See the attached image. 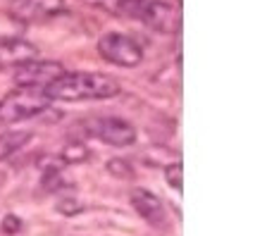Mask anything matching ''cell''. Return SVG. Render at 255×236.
Listing matches in <instances>:
<instances>
[{"instance_id":"cell-2","label":"cell","mask_w":255,"mask_h":236,"mask_svg":"<svg viewBox=\"0 0 255 236\" xmlns=\"http://www.w3.org/2000/svg\"><path fill=\"white\" fill-rule=\"evenodd\" d=\"M53 101L45 96L41 89H19L10 91L2 101H0V124L2 126H12V124L33 119L38 115H43L50 110Z\"/></svg>"},{"instance_id":"cell-3","label":"cell","mask_w":255,"mask_h":236,"mask_svg":"<svg viewBox=\"0 0 255 236\" xmlns=\"http://www.w3.org/2000/svg\"><path fill=\"white\" fill-rule=\"evenodd\" d=\"M115 10L124 17H131V19L148 24L155 31H165V34L174 31L179 22L174 7L162 2V0H117Z\"/></svg>"},{"instance_id":"cell-13","label":"cell","mask_w":255,"mask_h":236,"mask_svg":"<svg viewBox=\"0 0 255 236\" xmlns=\"http://www.w3.org/2000/svg\"><path fill=\"white\" fill-rule=\"evenodd\" d=\"M2 229H5L7 234H14V232H19V229H22V222H19V217H14V215H7V217L2 220Z\"/></svg>"},{"instance_id":"cell-5","label":"cell","mask_w":255,"mask_h":236,"mask_svg":"<svg viewBox=\"0 0 255 236\" xmlns=\"http://www.w3.org/2000/svg\"><path fill=\"white\" fill-rule=\"evenodd\" d=\"M86 131L91 136H96L98 141L115 148L133 146V141H136L133 124L122 119V117H93L86 122Z\"/></svg>"},{"instance_id":"cell-10","label":"cell","mask_w":255,"mask_h":236,"mask_svg":"<svg viewBox=\"0 0 255 236\" xmlns=\"http://www.w3.org/2000/svg\"><path fill=\"white\" fill-rule=\"evenodd\" d=\"M31 141V131L24 129H7L0 134V162L10 160L12 155H17L26 143Z\"/></svg>"},{"instance_id":"cell-8","label":"cell","mask_w":255,"mask_h":236,"mask_svg":"<svg viewBox=\"0 0 255 236\" xmlns=\"http://www.w3.org/2000/svg\"><path fill=\"white\" fill-rule=\"evenodd\" d=\"M131 205H133V210L138 213V217H143L150 227H165L167 225L165 203L160 201L155 193L148 191V189H133Z\"/></svg>"},{"instance_id":"cell-4","label":"cell","mask_w":255,"mask_h":236,"mask_svg":"<svg viewBox=\"0 0 255 236\" xmlns=\"http://www.w3.org/2000/svg\"><path fill=\"white\" fill-rule=\"evenodd\" d=\"M98 55L117 67H136L143 60V45L129 34L110 31V34L100 36Z\"/></svg>"},{"instance_id":"cell-9","label":"cell","mask_w":255,"mask_h":236,"mask_svg":"<svg viewBox=\"0 0 255 236\" xmlns=\"http://www.w3.org/2000/svg\"><path fill=\"white\" fill-rule=\"evenodd\" d=\"M36 55H38V48L29 43L26 38H17V36L0 38V69L19 67L29 60H36Z\"/></svg>"},{"instance_id":"cell-11","label":"cell","mask_w":255,"mask_h":236,"mask_svg":"<svg viewBox=\"0 0 255 236\" xmlns=\"http://www.w3.org/2000/svg\"><path fill=\"white\" fill-rule=\"evenodd\" d=\"M181 172H184V169H181V162H169L165 167V181L179 193H181V177H184Z\"/></svg>"},{"instance_id":"cell-12","label":"cell","mask_w":255,"mask_h":236,"mask_svg":"<svg viewBox=\"0 0 255 236\" xmlns=\"http://www.w3.org/2000/svg\"><path fill=\"white\" fill-rule=\"evenodd\" d=\"M108 172L115 174V177H124V179H129L133 174V169L129 167L127 160H110V162H108Z\"/></svg>"},{"instance_id":"cell-6","label":"cell","mask_w":255,"mask_h":236,"mask_svg":"<svg viewBox=\"0 0 255 236\" xmlns=\"http://www.w3.org/2000/svg\"><path fill=\"white\" fill-rule=\"evenodd\" d=\"M67 69L62 62L55 60H29L19 67H14V84L26 89H48L55 79H60Z\"/></svg>"},{"instance_id":"cell-1","label":"cell","mask_w":255,"mask_h":236,"mask_svg":"<svg viewBox=\"0 0 255 236\" xmlns=\"http://www.w3.org/2000/svg\"><path fill=\"white\" fill-rule=\"evenodd\" d=\"M122 91L120 81L110 74L96 72H65L55 79L43 93L50 101L62 103H81V101H108Z\"/></svg>"},{"instance_id":"cell-7","label":"cell","mask_w":255,"mask_h":236,"mask_svg":"<svg viewBox=\"0 0 255 236\" xmlns=\"http://www.w3.org/2000/svg\"><path fill=\"white\" fill-rule=\"evenodd\" d=\"M67 10L65 0H12L10 17L19 24H38Z\"/></svg>"}]
</instances>
